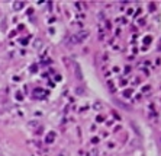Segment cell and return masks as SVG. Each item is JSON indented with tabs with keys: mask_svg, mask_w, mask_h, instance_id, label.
<instances>
[{
	"mask_svg": "<svg viewBox=\"0 0 161 156\" xmlns=\"http://www.w3.org/2000/svg\"><path fill=\"white\" fill-rule=\"evenodd\" d=\"M23 6H25V3H23V2H19V3H15V5H13V9H15V10H20Z\"/></svg>",
	"mask_w": 161,
	"mask_h": 156,
	"instance_id": "obj_1",
	"label": "cell"
}]
</instances>
